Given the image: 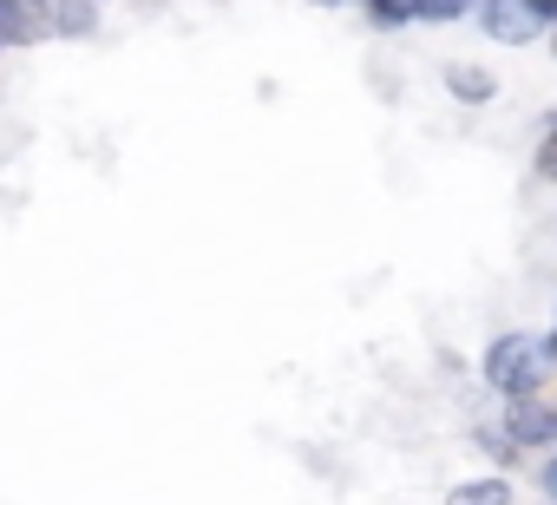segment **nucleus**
<instances>
[{
    "instance_id": "1",
    "label": "nucleus",
    "mask_w": 557,
    "mask_h": 505,
    "mask_svg": "<svg viewBox=\"0 0 557 505\" xmlns=\"http://www.w3.org/2000/svg\"><path fill=\"white\" fill-rule=\"evenodd\" d=\"M557 368V355H550V342L544 335H498L492 348H485V361H479V374H485V387L492 394H537L544 387V374Z\"/></svg>"
},
{
    "instance_id": "2",
    "label": "nucleus",
    "mask_w": 557,
    "mask_h": 505,
    "mask_svg": "<svg viewBox=\"0 0 557 505\" xmlns=\"http://www.w3.org/2000/svg\"><path fill=\"white\" fill-rule=\"evenodd\" d=\"M479 34L498 47H531L550 34V21L537 14V0H479Z\"/></svg>"
},
{
    "instance_id": "3",
    "label": "nucleus",
    "mask_w": 557,
    "mask_h": 505,
    "mask_svg": "<svg viewBox=\"0 0 557 505\" xmlns=\"http://www.w3.org/2000/svg\"><path fill=\"white\" fill-rule=\"evenodd\" d=\"M505 433L518 453H537V446H557V407L544 394H511L505 401Z\"/></svg>"
},
{
    "instance_id": "4",
    "label": "nucleus",
    "mask_w": 557,
    "mask_h": 505,
    "mask_svg": "<svg viewBox=\"0 0 557 505\" xmlns=\"http://www.w3.org/2000/svg\"><path fill=\"white\" fill-rule=\"evenodd\" d=\"M53 34V0H0V47H34Z\"/></svg>"
},
{
    "instance_id": "5",
    "label": "nucleus",
    "mask_w": 557,
    "mask_h": 505,
    "mask_svg": "<svg viewBox=\"0 0 557 505\" xmlns=\"http://www.w3.org/2000/svg\"><path fill=\"white\" fill-rule=\"evenodd\" d=\"M440 79H446V93H453L459 106H492V99H498V79H492L485 66H466V60H453Z\"/></svg>"
},
{
    "instance_id": "6",
    "label": "nucleus",
    "mask_w": 557,
    "mask_h": 505,
    "mask_svg": "<svg viewBox=\"0 0 557 505\" xmlns=\"http://www.w3.org/2000/svg\"><path fill=\"white\" fill-rule=\"evenodd\" d=\"M446 505H518V492H511L505 472H485V479H459L446 492Z\"/></svg>"
},
{
    "instance_id": "7",
    "label": "nucleus",
    "mask_w": 557,
    "mask_h": 505,
    "mask_svg": "<svg viewBox=\"0 0 557 505\" xmlns=\"http://www.w3.org/2000/svg\"><path fill=\"white\" fill-rule=\"evenodd\" d=\"M99 8H106V0H53V34H92L99 27Z\"/></svg>"
},
{
    "instance_id": "8",
    "label": "nucleus",
    "mask_w": 557,
    "mask_h": 505,
    "mask_svg": "<svg viewBox=\"0 0 557 505\" xmlns=\"http://www.w3.org/2000/svg\"><path fill=\"white\" fill-rule=\"evenodd\" d=\"M479 14V0H413V21H466Z\"/></svg>"
},
{
    "instance_id": "9",
    "label": "nucleus",
    "mask_w": 557,
    "mask_h": 505,
    "mask_svg": "<svg viewBox=\"0 0 557 505\" xmlns=\"http://www.w3.org/2000/svg\"><path fill=\"white\" fill-rule=\"evenodd\" d=\"M537 492H544V498H550V505H557V453H550V459H544V466H537Z\"/></svg>"
}]
</instances>
